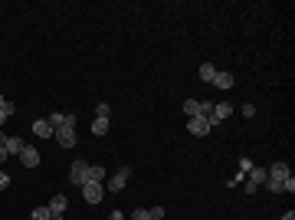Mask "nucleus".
<instances>
[{"label": "nucleus", "mask_w": 295, "mask_h": 220, "mask_svg": "<svg viewBox=\"0 0 295 220\" xmlns=\"http://www.w3.org/2000/svg\"><path fill=\"white\" fill-rule=\"evenodd\" d=\"M102 194H105V184H98V181H86V184H82V197H86L89 204H98Z\"/></svg>", "instance_id": "f257e3e1"}, {"label": "nucleus", "mask_w": 295, "mask_h": 220, "mask_svg": "<svg viewBox=\"0 0 295 220\" xmlns=\"http://www.w3.org/2000/svg\"><path fill=\"white\" fill-rule=\"evenodd\" d=\"M128 177H131V168H118V171H115V174H112L109 181H105V187H109V191H115V194H118L121 187L128 184Z\"/></svg>", "instance_id": "f03ea898"}, {"label": "nucleus", "mask_w": 295, "mask_h": 220, "mask_svg": "<svg viewBox=\"0 0 295 220\" xmlns=\"http://www.w3.org/2000/svg\"><path fill=\"white\" fill-rule=\"evenodd\" d=\"M266 184V168H250V181H246V194H256Z\"/></svg>", "instance_id": "7ed1b4c3"}, {"label": "nucleus", "mask_w": 295, "mask_h": 220, "mask_svg": "<svg viewBox=\"0 0 295 220\" xmlns=\"http://www.w3.org/2000/svg\"><path fill=\"white\" fill-rule=\"evenodd\" d=\"M229 115H233V105H229V102H217V105H213V115H210V128H213V125H220V122L223 119H229Z\"/></svg>", "instance_id": "20e7f679"}, {"label": "nucleus", "mask_w": 295, "mask_h": 220, "mask_svg": "<svg viewBox=\"0 0 295 220\" xmlns=\"http://www.w3.org/2000/svg\"><path fill=\"white\" fill-rule=\"evenodd\" d=\"M69 181H72L76 187H82V184L89 181V165H86V161H76V165H72V171H69Z\"/></svg>", "instance_id": "39448f33"}, {"label": "nucleus", "mask_w": 295, "mask_h": 220, "mask_svg": "<svg viewBox=\"0 0 295 220\" xmlns=\"http://www.w3.org/2000/svg\"><path fill=\"white\" fill-rule=\"evenodd\" d=\"M53 135L63 148H72V145H76V128H72V125H63V128H56Z\"/></svg>", "instance_id": "423d86ee"}, {"label": "nucleus", "mask_w": 295, "mask_h": 220, "mask_svg": "<svg viewBox=\"0 0 295 220\" xmlns=\"http://www.w3.org/2000/svg\"><path fill=\"white\" fill-rule=\"evenodd\" d=\"M187 132L190 135H207L210 132V122L204 115H194V119H187Z\"/></svg>", "instance_id": "0eeeda50"}, {"label": "nucleus", "mask_w": 295, "mask_h": 220, "mask_svg": "<svg viewBox=\"0 0 295 220\" xmlns=\"http://www.w3.org/2000/svg\"><path fill=\"white\" fill-rule=\"evenodd\" d=\"M46 207H49V217H53V220H63V214H66V197H63V194H53V200H49Z\"/></svg>", "instance_id": "6e6552de"}, {"label": "nucleus", "mask_w": 295, "mask_h": 220, "mask_svg": "<svg viewBox=\"0 0 295 220\" xmlns=\"http://www.w3.org/2000/svg\"><path fill=\"white\" fill-rule=\"evenodd\" d=\"M20 161H23V168H36V165H40V151H36L33 145H23Z\"/></svg>", "instance_id": "1a4fd4ad"}, {"label": "nucleus", "mask_w": 295, "mask_h": 220, "mask_svg": "<svg viewBox=\"0 0 295 220\" xmlns=\"http://www.w3.org/2000/svg\"><path fill=\"white\" fill-rule=\"evenodd\" d=\"M33 135H36V138H53V125H49L46 119L33 122Z\"/></svg>", "instance_id": "9d476101"}, {"label": "nucleus", "mask_w": 295, "mask_h": 220, "mask_svg": "<svg viewBox=\"0 0 295 220\" xmlns=\"http://www.w3.org/2000/svg\"><path fill=\"white\" fill-rule=\"evenodd\" d=\"M200 79H204V82H213V79H217V66H213V63H200Z\"/></svg>", "instance_id": "9b49d317"}, {"label": "nucleus", "mask_w": 295, "mask_h": 220, "mask_svg": "<svg viewBox=\"0 0 295 220\" xmlns=\"http://www.w3.org/2000/svg\"><path fill=\"white\" fill-rule=\"evenodd\" d=\"M213 86H217V89H233V73H217Z\"/></svg>", "instance_id": "f8f14e48"}, {"label": "nucleus", "mask_w": 295, "mask_h": 220, "mask_svg": "<svg viewBox=\"0 0 295 220\" xmlns=\"http://www.w3.org/2000/svg\"><path fill=\"white\" fill-rule=\"evenodd\" d=\"M3 148H7V154H17V158H20V151H23V138H7V145H3Z\"/></svg>", "instance_id": "ddd939ff"}, {"label": "nucleus", "mask_w": 295, "mask_h": 220, "mask_svg": "<svg viewBox=\"0 0 295 220\" xmlns=\"http://www.w3.org/2000/svg\"><path fill=\"white\" fill-rule=\"evenodd\" d=\"M184 115H187V119L200 115V102H197V99H184Z\"/></svg>", "instance_id": "4468645a"}, {"label": "nucleus", "mask_w": 295, "mask_h": 220, "mask_svg": "<svg viewBox=\"0 0 295 220\" xmlns=\"http://www.w3.org/2000/svg\"><path fill=\"white\" fill-rule=\"evenodd\" d=\"M89 181H98V184H105V168L89 165Z\"/></svg>", "instance_id": "2eb2a0df"}, {"label": "nucleus", "mask_w": 295, "mask_h": 220, "mask_svg": "<svg viewBox=\"0 0 295 220\" xmlns=\"http://www.w3.org/2000/svg\"><path fill=\"white\" fill-rule=\"evenodd\" d=\"M109 132V119H95L92 122V135H105Z\"/></svg>", "instance_id": "dca6fc26"}, {"label": "nucleus", "mask_w": 295, "mask_h": 220, "mask_svg": "<svg viewBox=\"0 0 295 220\" xmlns=\"http://www.w3.org/2000/svg\"><path fill=\"white\" fill-rule=\"evenodd\" d=\"M30 220H53V217H49V207H36Z\"/></svg>", "instance_id": "f3484780"}, {"label": "nucleus", "mask_w": 295, "mask_h": 220, "mask_svg": "<svg viewBox=\"0 0 295 220\" xmlns=\"http://www.w3.org/2000/svg\"><path fill=\"white\" fill-rule=\"evenodd\" d=\"M10 115H13V102H3V109H0V125L10 119Z\"/></svg>", "instance_id": "a211bd4d"}, {"label": "nucleus", "mask_w": 295, "mask_h": 220, "mask_svg": "<svg viewBox=\"0 0 295 220\" xmlns=\"http://www.w3.org/2000/svg\"><path fill=\"white\" fill-rule=\"evenodd\" d=\"M292 191H295V177L289 174V177L282 181V194H292Z\"/></svg>", "instance_id": "6ab92c4d"}, {"label": "nucleus", "mask_w": 295, "mask_h": 220, "mask_svg": "<svg viewBox=\"0 0 295 220\" xmlns=\"http://www.w3.org/2000/svg\"><path fill=\"white\" fill-rule=\"evenodd\" d=\"M200 115L210 119V115H213V102H200Z\"/></svg>", "instance_id": "aec40b11"}, {"label": "nucleus", "mask_w": 295, "mask_h": 220, "mask_svg": "<svg viewBox=\"0 0 295 220\" xmlns=\"http://www.w3.org/2000/svg\"><path fill=\"white\" fill-rule=\"evenodd\" d=\"M109 115H112V109H109V105H105V102H102V105H98V109H95V119H109Z\"/></svg>", "instance_id": "412c9836"}, {"label": "nucleus", "mask_w": 295, "mask_h": 220, "mask_svg": "<svg viewBox=\"0 0 295 220\" xmlns=\"http://www.w3.org/2000/svg\"><path fill=\"white\" fill-rule=\"evenodd\" d=\"M250 168H252L250 158H240V174H250Z\"/></svg>", "instance_id": "4be33fe9"}, {"label": "nucleus", "mask_w": 295, "mask_h": 220, "mask_svg": "<svg viewBox=\"0 0 295 220\" xmlns=\"http://www.w3.org/2000/svg\"><path fill=\"white\" fill-rule=\"evenodd\" d=\"M131 220H151V214H148V210H135V214H131Z\"/></svg>", "instance_id": "5701e85b"}, {"label": "nucleus", "mask_w": 295, "mask_h": 220, "mask_svg": "<svg viewBox=\"0 0 295 220\" xmlns=\"http://www.w3.org/2000/svg\"><path fill=\"white\" fill-rule=\"evenodd\" d=\"M7 187H10V174H3V171H0V191H7Z\"/></svg>", "instance_id": "b1692460"}, {"label": "nucleus", "mask_w": 295, "mask_h": 220, "mask_svg": "<svg viewBox=\"0 0 295 220\" xmlns=\"http://www.w3.org/2000/svg\"><path fill=\"white\" fill-rule=\"evenodd\" d=\"M148 214H151V220H161V217H164V207H151Z\"/></svg>", "instance_id": "393cba45"}, {"label": "nucleus", "mask_w": 295, "mask_h": 220, "mask_svg": "<svg viewBox=\"0 0 295 220\" xmlns=\"http://www.w3.org/2000/svg\"><path fill=\"white\" fill-rule=\"evenodd\" d=\"M7 158H10V154H7V148H0V165H3Z\"/></svg>", "instance_id": "a878e982"}, {"label": "nucleus", "mask_w": 295, "mask_h": 220, "mask_svg": "<svg viewBox=\"0 0 295 220\" xmlns=\"http://www.w3.org/2000/svg\"><path fill=\"white\" fill-rule=\"evenodd\" d=\"M112 220H125L121 217V210H112Z\"/></svg>", "instance_id": "bb28decb"}, {"label": "nucleus", "mask_w": 295, "mask_h": 220, "mask_svg": "<svg viewBox=\"0 0 295 220\" xmlns=\"http://www.w3.org/2000/svg\"><path fill=\"white\" fill-rule=\"evenodd\" d=\"M282 220H295V214H292V210H289V214H282Z\"/></svg>", "instance_id": "cd10ccee"}, {"label": "nucleus", "mask_w": 295, "mask_h": 220, "mask_svg": "<svg viewBox=\"0 0 295 220\" xmlns=\"http://www.w3.org/2000/svg\"><path fill=\"white\" fill-rule=\"evenodd\" d=\"M3 102H7V99H3V96H0V109H3Z\"/></svg>", "instance_id": "c85d7f7f"}]
</instances>
